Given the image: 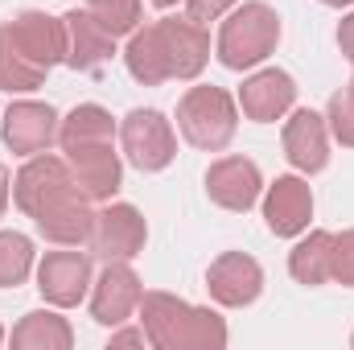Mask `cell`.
I'll use <instances>...</instances> for the list:
<instances>
[{
	"mask_svg": "<svg viewBox=\"0 0 354 350\" xmlns=\"http://www.w3.org/2000/svg\"><path fill=\"white\" fill-rule=\"evenodd\" d=\"M4 29L17 42V50L25 58H33L37 66L50 71V66L66 62V29H62V17H50L41 8H25L12 21H4Z\"/></svg>",
	"mask_w": 354,
	"mask_h": 350,
	"instance_id": "ac0fdd59",
	"label": "cell"
},
{
	"mask_svg": "<svg viewBox=\"0 0 354 350\" xmlns=\"http://www.w3.org/2000/svg\"><path fill=\"white\" fill-rule=\"evenodd\" d=\"M111 347H149V334H145V326L140 330H111Z\"/></svg>",
	"mask_w": 354,
	"mask_h": 350,
	"instance_id": "4dcf8cb0",
	"label": "cell"
},
{
	"mask_svg": "<svg viewBox=\"0 0 354 350\" xmlns=\"http://www.w3.org/2000/svg\"><path fill=\"white\" fill-rule=\"evenodd\" d=\"M177 132L202 153H223L235 140V132H239V103H235V95L214 87V83L189 87L177 99Z\"/></svg>",
	"mask_w": 354,
	"mask_h": 350,
	"instance_id": "3957f363",
	"label": "cell"
},
{
	"mask_svg": "<svg viewBox=\"0 0 354 350\" xmlns=\"http://www.w3.org/2000/svg\"><path fill=\"white\" fill-rule=\"evenodd\" d=\"M140 297H145V284L140 276L132 272L128 260H107L103 272L91 280V317L107 330L124 326L136 309H140Z\"/></svg>",
	"mask_w": 354,
	"mask_h": 350,
	"instance_id": "52a82bcc",
	"label": "cell"
},
{
	"mask_svg": "<svg viewBox=\"0 0 354 350\" xmlns=\"http://www.w3.org/2000/svg\"><path fill=\"white\" fill-rule=\"evenodd\" d=\"M334 280L342 288H354V227L334 235Z\"/></svg>",
	"mask_w": 354,
	"mask_h": 350,
	"instance_id": "83f0119b",
	"label": "cell"
},
{
	"mask_svg": "<svg viewBox=\"0 0 354 350\" xmlns=\"http://www.w3.org/2000/svg\"><path fill=\"white\" fill-rule=\"evenodd\" d=\"M37 268L33 239L21 231H0V288H17L29 280V272Z\"/></svg>",
	"mask_w": 354,
	"mask_h": 350,
	"instance_id": "d4e9b609",
	"label": "cell"
},
{
	"mask_svg": "<svg viewBox=\"0 0 354 350\" xmlns=\"http://www.w3.org/2000/svg\"><path fill=\"white\" fill-rule=\"evenodd\" d=\"M8 342L17 350H71L75 347V330H71V322H66L62 313H54V309H33V313H25V317L12 326Z\"/></svg>",
	"mask_w": 354,
	"mask_h": 350,
	"instance_id": "ffe728a7",
	"label": "cell"
},
{
	"mask_svg": "<svg viewBox=\"0 0 354 350\" xmlns=\"http://www.w3.org/2000/svg\"><path fill=\"white\" fill-rule=\"evenodd\" d=\"M322 4H330V8H346V4H354V0H322Z\"/></svg>",
	"mask_w": 354,
	"mask_h": 350,
	"instance_id": "d6a6232c",
	"label": "cell"
},
{
	"mask_svg": "<svg viewBox=\"0 0 354 350\" xmlns=\"http://www.w3.org/2000/svg\"><path fill=\"white\" fill-rule=\"evenodd\" d=\"M79 181L71 174V165H66V157H54L50 149L46 153H33L17 177H12V202H17V210L21 214H37L46 202H54L58 194H66V190H75Z\"/></svg>",
	"mask_w": 354,
	"mask_h": 350,
	"instance_id": "9c48e42d",
	"label": "cell"
},
{
	"mask_svg": "<svg viewBox=\"0 0 354 350\" xmlns=\"http://www.w3.org/2000/svg\"><path fill=\"white\" fill-rule=\"evenodd\" d=\"M206 288H210L214 305L248 309L264 293V268H260V260H252L248 252H223L218 260H210V268H206Z\"/></svg>",
	"mask_w": 354,
	"mask_h": 350,
	"instance_id": "30bf717a",
	"label": "cell"
},
{
	"mask_svg": "<svg viewBox=\"0 0 354 350\" xmlns=\"http://www.w3.org/2000/svg\"><path fill=\"white\" fill-rule=\"evenodd\" d=\"M120 149L140 174H161L177 157V132L157 107H132L120 120Z\"/></svg>",
	"mask_w": 354,
	"mask_h": 350,
	"instance_id": "277c9868",
	"label": "cell"
},
{
	"mask_svg": "<svg viewBox=\"0 0 354 350\" xmlns=\"http://www.w3.org/2000/svg\"><path fill=\"white\" fill-rule=\"evenodd\" d=\"M351 347H354V334H351Z\"/></svg>",
	"mask_w": 354,
	"mask_h": 350,
	"instance_id": "8d00e7d4",
	"label": "cell"
},
{
	"mask_svg": "<svg viewBox=\"0 0 354 350\" xmlns=\"http://www.w3.org/2000/svg\"><path fill=\"white\" fill-rule=\"evenodd\" d=\"M87 8L115 33V37L140 29V0H87Z\"/></svg>",
	"mask_w": 354,
	"mask_h": 350,
	"instance_id": "484cf974",
	"label": "cell"
},
{
	"mask_svg": "<svg viewBox=\"0 0 354 350\" xmlns=\"http://www.w3.org/2000/svg\"><path fill=\"white\" fill-rule=\"evenodd\" d=\"M206 194L214 206L223 210H252L264 194V174L252 157H218L210 169H206Z\"/></svg>",
	"mask_w": 354,
	"mask_h": 350,
	"instance_id": "2e32d148",
	"label": "cell"
},
{
	"mask_svg": "<svg viewBox=\"0 0 354 350\" xmlns=\"http://www.w3.org/2000/svg\"><path fill=\"white\" fill-rule=\"evenodd\" d=\"M71 174L79 181V190L91 202H111L124 185V161L115 153V140H99V145H75L62 149Z\"/></svg>",
	"mask_w": 354,
	"mask_h": 350,
	"instance_id": "7c38bea8",
	"label": "cell"
},
{
	"mask_svg": "<svg viewBox=\"0 0 354 350\" xmlns=\"http://www.w3.org/2000/svg\"><path fill=\"white\" fill-rule=\"evenodd\" d=\"M235 103H239V111H243L248 120H256V124H276V120H284V116L292 111V103H297V83H292L288 71L264 66V71H256V75L243 79Z\"/></svg>",
	"mask_w": 354,
	"mask_h": 350,
	"instance_id": "d6986e66",
	"label": "cell"
},
{
	"mask_svg": "<svg viewBox=\"0 0 354 350\" xmlns=\"http://www.w3.org/2000/svg\"><path fill=\"white\" fill-rule=\"evenodd\" d=\"M8 198H12V177L0 165V219H4V210H8Z\"/></svg>",
	"mask_w": 354,
	"mask_h": 350,
	"instance_id": "1f68e13d",
	"label": "cell"
},
{
	"mask_svg": "<svg viewBox=\"0 0 354 350\" xmlns=\"http://www.w3.org/2000/svg\"><path fill=\"white\" fill-rule=\"evenodd\" d=\"M0 347H4V326H0Z\"/></svg>",
	"mask_w": 354,
	"mask_h": 350,
	"instance_id": "d590c367",
	"label": "cell"
},
{
	"mask_svg": "<svg viewBox=\"0 0 354 350\" xmlns=\"http://www.w3.org/2000/svg\"><path fill=\"white\" fill-rule=\"evenodd\" d=\"M62 29H66V66L71 71H99L111 62L115 54V33L91 12V8H71L62 12Z\"/></svg>",
	"mask_w": 354,
	"mask_h": 350,
	"instance_id": "e0dca14e",
	"label": "cell"
},
{
	"mask_svg": "<svg viewBox=\"0 0 354 350\" xmlns=\"http://www.w3.org/2000/svg\"><path fill=\"white\" fill-rule=\"evenodd\" d=\"M346 91H351V95H354V75H351V83H346Z\"/></svg>",
	"mask_w": 354,
	"mask_h": 350,
	"instance_id": "e575fe53",
	"label": "cell"
},
{
	"mask_svg": "<svg viewBox=\"0 0 354 350\" xmlns=\"http://www.w3.org/2000/svg\"><path fill=\"white\" fill-rule=\"evenodd\" d=\"M284 157L297 174H322L330 165V124L313 107H297L284 120Z\"/></svg>",
	"mask_w": 354,
	"mask_h": 350,
	"instance_id": "9a60e30c",
	"label": "cell"
},
{
	"mask_svg": "<svg viewBox=\"0 0 354 350\" xmlns=\"http://www.w3.org/2000/svg\"><path fill=\"white\" fill-rule=\"evenodd\" d=\"M157 25V46H161V58H165V71L169 79H198L210 62V33L202 21L194 17H161L153 21Z\"/></svg>",
	"mask_w": 354,
	"mask_h": 350,
	"instance_id": "8992f818",
	"label": "cell"
},
{
	"mask_svg": "<svg viewBox=\"0 0 354 350\" xmlns=\"http://www.w3.org/2000/svg\"><path fill=\"white\" fill-rule=\"evenodd\" d=\"M91 252L83 248H62V252H46L37 264V293L46 297V305L54 309H75L91 288Z\"/></svg>",
	"mask_w": 354,
	"mask_h": 350,
	"instance_id": "ba28073f",
	"label": "cell"
},
{
	"mask_svg": "<svg viewBox=\"0 0 354 350\" xmlns=\"http://www.w3.org/2000/svg\"><path fill=\"white\" fill-rule=\"evenodd\" d=\"M239 0H185V17H194V21H223L231 8H235Z\"/></svg>",
	"mask_w": 354,
	"mask_h": 350,
	"instance_id": "f1b7e54d",
	"label": "cell"
},
{
	"mask_svg": "<svg viewBox=\"0 0 354 350\" xmlns=\"http://www.w3.org/2000/svg\"><path fill=\"white\" fill-rule=\"evenodd\" d=\"M153 4H157V8H174L177 0H153Z\"/></svg>",
	"mask_w": 354,
	"mask_h": 350,
	"instance_id": "836d02e7",
	"label": "cell"
},
{
	"mask_svg": "<svg viewBox=\"0 0 354 350\" xmlns=\"http://www.w3.org/2000/svg\"><path fill=\"white\" fill-rule=\"evenodd\" d=\"M120 124L111 120L107 107L99 103H79L66 120H58V145L75 149V145H99V140H115Z\"/></svg>",
	"mask_w": 354,
	"mask_h": 350,
	"instance_id": "603a6c76",
	"label": "cell"
},
{
	"mask_svg": "<svg viewBox=\"0 0 354 350\" xmlns=\"http://www.w3.org/2000/svg\"><path fill=\"white\" fill-rule=\"evenodd\" d=\"M338 50L346 54V62L354 66V8L342 17V25H338Z\"/></svg>",
	"mask_w": 354,
	"mask_h": 350,
	"instance_id": "f546056e",
	"label": "cell"
},
{
	"mask_svg": "<svg viewBox=\"0 0 354 350\" xmlns=\"http://www.w3.org/2000/svg\"><path fill=\"white\" fill-rule=\"evenodd\" d=\"M0 136L17 157L46 153L58 140V111L50 103H37V99H17L0 116Z\"/></svg>",
	"mask_w": 354,
	"mask_h": 350,
	"instance_id": "5bb4252c",
	"label": "cell"
},
{
	"mask_svg": "<svg viewBox=\"0 0 354 350\" xmlns=\"http://www.w3.org/2000/svg\"><path fill=\"white\" fill-rule=\"evenodd\" d=\"M276 42H280L276 8L264 0H243L223 17L214 54L227 71H256L260 62H268V54H276Z\"/></svg>",
	"mask_w": 354,
	"mask_h": 350,
	"instance_id": "7a4b0ae2",
	"label": "cell"
},
{
	"mask_svg": "<svg viewBox=\"0 0 354 350\" xmlns=\"http://www.w3.org/2000/svg\"><path fill=\"white\" fill-rule=\"evenodd\" d=\"M149 243V223L132 202H103L95 210V231L87 239V252L95 260H136Z\"/></svg>",
	"mask_w": 354,
	"mask_h": 350,
	"instance_id": "5b68a950",
	"label": "cell"
},
{
	"mask_svg": "<svg viewBox=\"0 0 354 350\" xmlns=\"http://www.w3.org/2000/svg\"><path fill=\"white\" fill-rule=\"evenodd\" d=\"M288 272L297 284H330L334 280V235L330 231H309L297 239V248L288 252Z\"/></svg>",
	"mask_w": 354,
	"mask_h": 350,
	"instance_id": "44dd1931",
	"label": "cell"
},
{
	"mask_svg": "<svg viewBox=\"0 0 354 350\" xmlns=\"http://www.w3.org/2000/svg\"><path fill=\"white\" fill-rule=\"evenodd\" d=\"M326 124H330V136H334L338 145L354 149V95H351L346 87H342L338 95H334V99H330Z\"/></svg>",
	"mask_w": 354,
	"mask_h": 350,
	"instance_id": "4316f807",
	"label": "cell"
},
{
	"mask_svg": "<svg viewBox=\"0 0 354 350\" xmlns=\"http://www.w3.org/2000/svg\"><path fill=\"white\" fill-rule=\"evenodd\" d=\"M46 66H37L33 58H25L21 50H17V42L8 37V29H4V21H0V91H8V95H25V91H37L46 83Z\"/></svg>",
	"mask_w": 354,
	"mask_h": 350,
	"instance_id": "cb8c5ba5",
	"label": "cell"
},
{
	"mask_svg": "<svg viewBox=\"0 0 354 350\" xmlns=\"http://www.w3.org/2000/svg\"><path fill=\"white\" fill-rule=\"evenodd\" d=\"M124 66H128V75H132L140 87H161V83H169L165 58H161V46H157V25H140V29L128 33Z\"/></svg>",
	"mask_w": 354,
	"mask_h": 350,
	"instance_id": "7402d4cb",
	"label": "cell"
},
{
	"mask_svg": "<svg viewBox=\"0 0 354 350\" xmlns=\"http://www.w3.org/2000/svg\"><path fill=\"white\" fill-rule=\"evenodd\" d=\"M313 219V190L309 181L297 174L276 177L272 185H264V223L276 239H297L309 231Z\"/></svg>",
	"mask_w": 354,
	"mask_h": 350,
	"instance_id": "8fae6325",
	"label": "cell"
},
{
	"mask_svg": "<svg viewBox=\"0 0 354 350\" xmlns=\"http://www.w3.org/2000/svg\"><path fill=\"white\" fill-rule=\"evenodd\" d=\"M140 326L153 350H223L227 322L210 305H189L174 293H145L140 297Z\"/></svg>",
	"mask_w": 354,
	"mask_h": 350,
	"instance_id": "6da1fadb",
	"label": "cell"
},
{
	"mask_svg": "<svg viewBox=\"0 0 354 350\" xmlns=\"http://www.w3.org/2000/svg\"><path fill=\"white\" fill-rule=\"evenodd\" d=\"M41 239L58 243V248H87L91 231H95V206L91 198L75 185L66 194H58L54 202H46L37 214H33Z\"/></svg>",
	"mask_w": 354,
	"mask_h": 350,
	"instance_id": "4fadbf2b",
	"label": "cell"
}]
</instances>
